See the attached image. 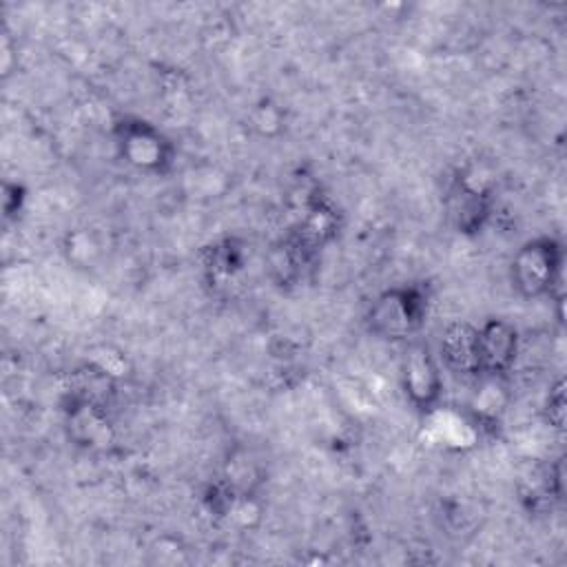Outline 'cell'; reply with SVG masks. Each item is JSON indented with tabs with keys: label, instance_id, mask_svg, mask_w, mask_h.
I'll use <instances>...</instances> for the list:
<instances>
[{
	"label": "cell",
	"instance_id": "obj_1",
	"mask_svg": "<svg viewBox=\"0 0 567 567\" xmlns=\"http://www.w3.org/2000/svg\"><path fill=\"white\" fill-rule=\"evenodd\" d=\"M430 310V292L423 284L390 286L368 308V330L390 343L416 339Z\"/></svg>",
	"mask_w": 567,
	"mask_h": 567
},
{
	"label": "cell",
	"instance_id": "obj_2",
	"mask_svg": "<svg viewBox=\"0 0 567 567\" xmlns=\"http://www.w3.org/2000/svg\"><path fill=\"white\" fill-rule=\"evenodd\" d=\"M565 248L554 235H536L518 246L509 261V279L523 299H554L563 290Z\"/></svg>",
	"mask_w": 567,
	"mask_h": 567
},
{
	"label": "cell",
	"instance_id": "obj_3",
	"mask_svg": "<svg viewBox=\"0 0 567 567\" xmlns=\"http://www.w3.org/2000/svg\"><path fill=\"white\" fill-rule=\"evenodd\" d=\"M113 144L117 155L135 171L164 175L173 168L175 144L148 120L122 115L113 122Z\"/></svg>",
	"mask_w": 567,
	"mask_h": 567
},
{
	"label": "cell",
	"instance_id": "obj_4",
	"mask_svg": "<svg viewBox=\"0 0 567 567\" xmlns=\"http://www.w3.org/2000/svg\"><path fill=\"white\" fill-rule=\"evenodd\" d=\"M401 388L419 414H432L443 399V370L432 348L416 339L405 343L401 357Z\"/></svg>",
	"mask_w": 567,
	"mask_h": 567
},
{
	"label": "cell",
	"instance_id": "obj_5",
	"mask_svg": "<svg viewBox=\"0 0 567 567\" xmlns=\"http://www.w3.org/2000/svg\"><path fill=\"white\" fill-rule=\"evenodd\" d=\"M478 328V379L507 377L520 352V334L514 323L501 317L485 319Z\"/></svg>",
	"mask_w": 567,
	"mask_h": 567
},
{
	"label": "cell",
	"instance_id": "obj_6",
	"mask_svg": "<svg viewBox=\"0 0 567 567\" xmlns=\"http://www.w3.org/2000/svg\"><path fill=\"white\" fill-rule=\"evenodd\" d=\"M447 217L461 235H476L492 213L489 188L474 182L470 175L458 173L445 193Z\"/></svg>",
	"mask_w": 567,
	"mask_h": 567
},
{
	"label": "cell",
	"instance_id": "obj_7",
	"mask_svg": "<svg viewBox=\"0 0 567 567\" xmlns=\"http://www.w3.org/2000/svg\"><path fill=\"white\" fill-rule=\"evenodd\" d=\"M439 361L461 379H478V328L470 321H452L441 332Z\"/></svg>",
	"mask_w": 567,
	"mask_h": 567
},
{
	"label": "cell",
	"instance_id": "obj_8",
	"mask_svg": "<svg viewBox=\"0 0 567 567\" xmlns=\"http://www.w3.org/2000/svg\"><path fill=\"white\" fill-rule=\"evenodd\" d=\"M244 264L241 257V248L235 246V241L226 239L221 244H215L208 248V259H206V268L217 275V277H230L235 275Z\"/></svg>",
	"mask_w": 567,
	"mask_h": 567
},
{
	"label": "cell",
	"instance_id": "obj_9",
	"mask_svg": "<svg viewBox=\"0 0 567 567\" xmlns=\"http://www.w3.org/2000/svg\"><path fill=\"white\" fill-rule=\"evenodd\" d=\"M545 421L554 430H563V425H565V383H563V379L549 390V394L545 399Z\"/></svg>",
	"mask_w": 567,
	"mask_h": 567
},
{
	"label": "cell",
	"instance_id": "obj_10",
	"mask_svg": "<svg viewBox=\"0 0 567 567\" xmlns=\"http://www.w3.org/2000/svg\"><path fill=\"white\" fill-rule=\"evenodd\" d=\"M24 202H27V190L22 184H18V182L2 184V210H4L7 219L20 215Z\"/></svg>",
	"mask_w": 567,
	"mask_h": 567
}]
</instances>
